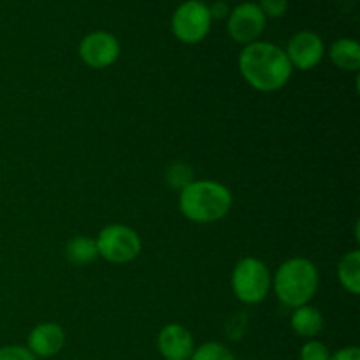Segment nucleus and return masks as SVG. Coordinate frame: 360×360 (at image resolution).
I'll list each match as a JSON object with an SVG mask.
<instances>
[{
	"instance_id": "15",
	"label": "nucleus",
	"mask_w": 360,
	"mask_h": 360,
	"mask_svg": "<svg viewBox=\"0 0 360 360\" xmlns=\"http://www.w3.org/2000/svg\"><path fill=\"white\" fill-rule=\"evenodd\" d=\"M65 257L74 266H86L98 257L95 239L88 236H76L65 246Z\"/></svg>"
},
{
	"instance_id": "5",
	"label": "nucleus",
	"mask_w": 360,
	"mask_h": 360,
	"mask_svg": "<svg viewBox=\"0 0 360 360\" xmlns=\"http://www.w3.org/2000/svg\"><path fill=\"white\" fill-rule=\"evenodd\" d=\"M98 257L111 264H129L141 253L143 243L134 229L122 224H112L98 232L97 239Z\"/></svg>"
},
{
	"instance_id": "19",
	"label": "nucleus",
	"mask_w": 360,
	"mask_h": 360,
	"mask_svg": "<svg viewBox=\"0 0 360 360\" xmlns=\"http://www.w3.org/2000/svg\"><path fill=\"white\" fill-rule=\"evenodd\" d=\"M260 11L266 18H281L288 9V0H260Z\"/></svg>"
},
{
	"instance_id": "21",
	"label": "nucleus",
	"mask_w": 360,
	"mask_h": 360,
	"mask_svg": "<svg viewBox=\"0 0 360 360\" xmlns=\"http://www.w3.org/2000/svg\"><path fill=\"white\" fill-rule=\"evenodd\" d=\"M207 9H210L211 20H224V18H229V14H231V9H229L227 2H224V0H218V2H214Z\"/></svg>"
},
{
	"instance_id": "11",
	"label": "nucleus",
	"mask_w": 360,
	"mask_h": 360,
	"mask_svg": "<svg viewBox=\"0 0 360 360\" xmlns=\"http://www.w3.org/2000/svg\"><path fill=\"white\" fill-rule=\"evenodd\" d=\"M63 347H65V330L58 323H39L28 334V350L35 357H53V355L60 354Z\"/></svg>"
},
{
	"instance_id": "13",
	"label": "nucleus",
	"mask_w": 360,
	"mask_h": 360,
	"mask_svg": "<svg viewBox=\"0 0 360 360\" xmlns=\"http://www.w3.org/2000/svg\"><path fill=\"white\" fill-rule=\"evenodd\" d=\"M290 326L297 336L311 340V338H315L316 334L322 333L323 316L319 309L306 304V306H301V308L294 309L290 319Z\"/></svg>"
},
{
	"instance_id": "20",
	"label": "nucleus",
	"mask_w": 360,
	"mask_h": 360,
	"mask_svg": "<svg viewBox=\"0 0 360 360\" xmlns=\"http://www.w3.org/2000/svg\"><path fill=\"white\" fill-rule=\"evenodd\" d=\"M330 360H360V350L357 347L340 348L336 354L330 355Z\"/></svg>"
},
{
	"instance_id": "10",
	"label": "nucleus",
	"mask_w": 360,
	"mask_h": 360,
	"mask_svg": "<svg viewBox=\"0 0 360 360\" xmlns=\"http://www.w3.org/2000/svg\"><path fill=\"white\" fill-rule=\"evenodd\" d=\"M157 347L165 360H190L195 350L192 333L179 323H169L158 333Z\"/></svg>"
},
{
	"instance_id": "7",
	"label": "nucleus",
	"mask_w": 360,
	"mask_h": 360,
	"mask_svg": "<svg viewBox=\"0 0 360 360\" xmlns=\"http://www.w3.org/2000/svg\"><path fill=\"white\" fill-rule=\"evenodd\" d=\"M267 18L260 11L259 4L255 2H243L234 11H231L227 21L229 35L239 44H252L262 35L266 28Z\"/></svg>"
},
{
	"instance_id": "12",
	"label": "nucleus",
	"mask_w": 360,
	"mask_h": 360,
	"mask_svg": "<svg viewBox=\"0 0 360 360\" xmlns=\"http://www.w3.org/2000/svg\"><path fill=\"white\" fill-rule=\"evenodd\" d=\"M329 58L338 69L357 72L360 67V46L354 39H338L329 48Z\"/></svg>"
},
{
	"instance_id": "14",
	"label": "nucleus",
	"mask_w": 360,
	"mask_h": 360,
	"mask_svg": "<svg viewBox=\"0 0 360 360\" xmlns=\"http://www.w3.org/2000/svg\"><path fill=\"white\" fill-rule=\"evenodd\" d=\"M338 278L340 283L343 285L345 290L350 292L352 295L360 294V252L352 250L343 259L340 260L338 266Z\"/></svg>"
},
{
	"instance_id": "1",
	"label": "nucleus",
	"mask_w": 360,
	"mask_h": 360,
	"mask_svg": "<svg viewBox=\"0 0 360 360\" xmlns=\"http://www.w3.org/2000/svg\"><path fill=\"white\" fill-rule=\"evenodd\" d=\"M239 70L246 83L255 90L269 94L283 88L292 76L287 53L276 44L257 41L239 55Z\"/></svg>"
},
{
	"instance_id": "17",
	"label": "nucleus",
	"mask_w": 360,
	"mask_h": 360,
	"mask_svg": "<svg viewBox=\"0 0 360 360\" xmlns=\"http://www.w3.org/2000/svg\"><path fill=\"white\" fill-rule=\"evenodd\" d=\"M299 359L301 360H330V352L323 343L311 340V341H308V343H304V347L301 348Z\"/></svg>"
},
{
	"instance_id": "4",
	"label": "nucleus",
	"mask_w": 360,
	"mask_h": 360,
	"mask_svg": "<svg viewBox=\"0 0 360 360\" xmlns=\"http://www.w3.org/2000/svg\"><path fill=\"white\" fill-rule=\"evenodd\" d=\"M231 283L239 301L245 304H259L269 294L273 280L262 260L255 257H246L239 260L238 266L232 271Z\"/></svg>"
},
{
	"instance_id": "2",
	"label": "nucleus",
	"mask_w": 360,
	"mask_h": 360,
	"mask_svg": "<svg viewBox=\"0 0 360 360\" xmlns=\"http://www.w3.org/2000/svg\"><path fill=\"white\" fill-rule=\"evenodd\" d=\"M232 207V193L213 179L190 181L179 193V210L195 224H213L227 217Z\"/></svg>"
},
{
	"instance_id": "18",
	"label": "nucleus",
	"mask_w": 360,
	"mask_h": 360,
	"mask_svg": "<svg viewBox=\"0 0 360 360\" xmlns=\"http://www.w3.org/2000/svg\"><path fill=\"white\" fill-rule=\"evenodd\" d=\"M0 360H37V357L28 348L9 345V347L0 348Z\"/></svg>"
},
{
	"instance_id": "6",
	"label": "nucleus",
	"mask_w": 360,
	"mask_h": 360,
	"mask_svg": "<svg viewBox=\"0 0 360 360\" xmlns=\"http://www.w3.org/2000/svg\"><path fill=\"white\" fill-rule=\"evenodd\" d=\"M211 21L213 20L206 4L200 0H188L172 14V34L185 44H197L210 34Z\"/></svg>"
},
{
	"instance_id": "3",
	"label": "nucleus",
	"mask_w": 360,
	"mask_h": 360,
	"mask_svg": "<svg viewBox=\"0 0 360 360\" xmlns=\"http://www.w3.org/2000/svg\"><path fill=\"white\" fill-rule=\"evenodd\" d=\"M276 297L288 308L306 306L319 290V269L304 257L288 259L278 267L273 280Z\"/></svg>"
},
{
	"instance_id": "9",
	"label": "nucleus",
	"mask_w": 360,
	"mask_h": 360,
	"mask_svg": "<svg viewBox=\"0 0 360 360\" xmlns=\"http://www.w3.org/2000/svg\"><path fill=\"white\" fill-rule=\"evenodd\" d=\"M285 53H287L292 69L295 67L299 70H309L322 62L326 55V46L315 32L304 30L290 39Z\"/></svg>"
},
{
	"instance_id": "16",
	"label": "nucleus",
	"mask_w": 360,
	"mask_h": 360,
	"mask_svg": "<svg viewBox=\"0 0 360 360\" xmlns=\"http://www.w3.org/2000/svg\"><path fill=\"white\" fill-rule=\"evenodd\" d=\"M190 360H236V357L225 345L210 341L195 348Z\"/></svg>"
},
{
	"instance_id": "8",
	"label": "nucleus",
	"mask_w": 360,
	"mask_h": 360,
	"mask_svg": "<svg viewBox=\"0 0 360 360\" xmlns=\"http://www.w3.org/2000/svg\"><path fill=\"white\" fill-rule=\"evenodd\" d=\"M118 56L120 42L109 32H91L79 44V58L91 69H105L112 65Z\"/></svg>"
}]
</instances>
